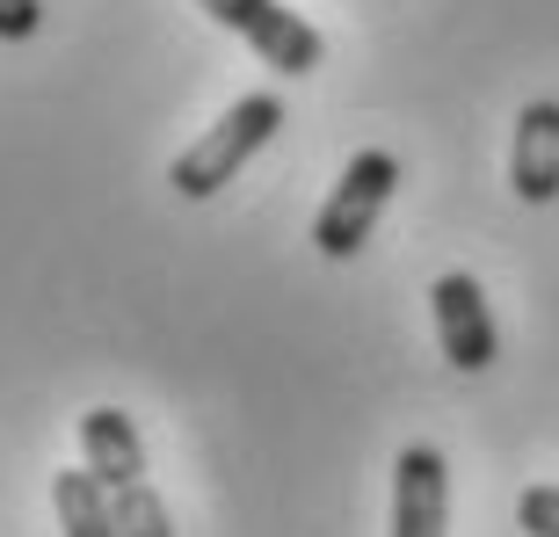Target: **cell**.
<instances>
[{
  "instance_id": "6da1fadb",
  "label": "cell",
  "mask_w": 559,
  "mask_h": 537,
  "mask_svg": "<svg viewBox=\"0 0 559 537\" xmlns=\"http://www.w3.org/2000/svg\"><path fill=\"white\" fill-rule=\"evenodd\" d=\"M276 124H284V95H270V87H254V95H240V103L218 117V124L204 131L197 145H182L175 153V167H167V182H175V196H189V204H204V196H218V189L240 175V167L262 153V145L276 139Z\"/></svg>"
},
{
  "instance_id": "7a4b0ae2",
  "label": "cell",
  "mask_w": 559,
  "mask_h": 537,
  "mask_svg": "<svg viewBox=\"0 0 559 537\" xmlns=\"http://www.w3.org/2000/svg\"><path fill=\"white\" fill-rule=\"evenodd\" d=\"M393 189H400V160L385 145H364V153L342 167V182H334V196L320 204V218H312V248L328 254V262L364 254V240L378 232V218L393 204Z\"/></svg>"
},
{
  "instance_id": "3957f363",
  "label": "cell",
  "mask_w": 559,
  "mask_h": 537,
  "mask_svg": "<svg viewBox=\"0 0 559 537\" xmlns=\"http://www.w3.org/2000/svg\"><path fill=\"white\" fill-rule=\"evenodd\" d=\"M218 29H233V37L254 44V59L270 65V73H284V81H306L312 65L328 59V44H320V29H312L306 15H290L284 0H197Z\"/></svg>"
},
{
  "instance_id": "277c9868",
  "label": "cell",
  "mask_w": 559,
  "mask_h": 537,
  "mask_svg": "<svg viewBox=\"0 0 559 537\" xmlns=\"http://www.w3.org/2000/svg\"><path fill=\"white\" fill-rule=\"evenodd\" d=\"M429 312H436V342L451 356V371H487L501 356V334H495V312H487V290L479 276L465 268H443L429 284Z\"/></svg>"
},
{
  "instance_id": "5b68a950",
  "label": "cell",
  "mask_w": 559,
  "mask_h": 537,
  "mask_svg": "<svg viewBox=\"0 0 559 537\" xmlns=\"http://www.w3.org/2000/svg\"><path fill=\"white\" fill-rule=\"evenodd\" d=\"M451 530V473L436 443H407L393 457V537H443Z\"/></svg>"
},
{
  "instance_id": "8992f818",
  "label": "cell",
  "mask_w": 559,
  "mask_h": 537,
  "mask_svg": "<svg viewBox=\"0 0 559 537\" xmlns=\"http://www.w3.org/2000/svg\"><path fill=\"white\" fill-rule=\"evenodd\" d=\"M509 189H516L523 204H552V196H559V103H552V95H538V103L516 109Z\"/></svg>"
},
{
  "instance_id": "52a82bcc",
  "label": "cell",
  "mask_w": 559,
  "mask_h": 537,
  "mask_svg": "<svg viewBox=\"0 0 559 537\" xmlns=\"http://www.w3.org/2000/svg\"><path fill=\"white\" fill-rule=\"evenodd\" d=\"M81 473L103 487V494H117V487H139L145 479V443H139V421H131L124 407H87L81 414Z\"/></svg>"
},
{
  "instance_id": "ba28073f",
  "label": "cell",
  "mask_w": 559,
  "mask_h": 537,
  "mask_svg": "<svg viewBox=\"0 0 559 537\" xmlns=\"http://www.w3.org/2000/svg\"><path fill=\"white\" fill-rule=\"evenodd\" d=\"M51 501H59L66 537H117V516H109V494L87 473H59L51 479Z\"/></svg>"
},
{
  "instance_id": "9c48e42d",
  "label": "cell",
  "mask_w": 559,
  "mask_h": 537,
  "mask_svg": "<svg viewBox=\"0 0 559 537\" xmlns=\"http://www.w3.org/2000/svg\"><path fill=\"white\" fill-rule=\"evenodd\" d=\"M109 516H117V537H175V516H167V501L153 494V479L117 487V494H109Z\"/></svg>"
},
{
  "instance_id": "30bf717a",
  "label": "cell",
  "mask_w": 559,
  "mask_h": 537,
  "mask_svg": "<svg viewBox=\"0 0 559 537\" xmlns=\"http://www.w3.org/2000/svg\"><path fill=\"white\" fill-rule=\"evenodd\" d=\"M516 523H523V537H559V487H523Z\"/></svg>"
},
{
  "instance_id": "8fae6325",
  "label": "cell",
  "mask_w": 559,
  "mask_h": 537,
  "mask_svg": "<svg viewBox=\"0 0 559 537\" xmlns=\"http://www.w3.org/2000/svg\"><path fill=\"white\" fill-rule=\"evenodd\" d=\"M44 29V0H0V37L22 44V37H37Z\"/></svg>"
}]
</instances>
